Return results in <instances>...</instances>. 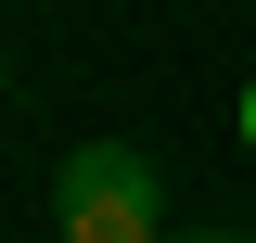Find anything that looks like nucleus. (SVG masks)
<instances>
[{
    "label": "nucleus",
    "mask_w": 256,
    "mask_h": 243,
    "mask_svg": "<svg viewBox=\"0 0 256 243\" xmlns=\"http://www.w3.org/2000/svg\"><path fill=\"white\" fill-rule=\"evenodd\" d=\"M52 243H166V166L141 141H77L52 166Z\"/></svg>",
    "instance_id": "f257e3e1"
},
{
    "label": "nucleus",
    "mask_w": 256,
    "mask_h": 243,
    "mask_svg": "<svg viewBox=\"0 0 256 243\" xmlns=\"http://www.w3.org/2000/svg\"><path fill=\"white\" fill-rule=\"evenodd\" d=\"M166 243H256V230H166Z\"/></svg>",
    "instance_id": "f03ea898"
},
{
    "label": "nucleus",
    "mask_w": 256,
    "mask_h": 243,
    "mask_svg": "<svg viewBox=\"0 0 256 243\" xmlns=\"http://www.w3.org/2000/svg\"><path fill=\"white\" fill-rule=\"evenodd\" d=\"M244 141H256V90H244Z\"/></svg>",
    "instance_id": "7ed1b4c3"
}]
</instances>
